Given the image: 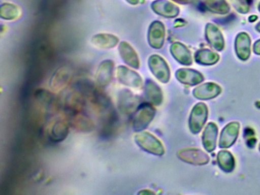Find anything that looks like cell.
I'll return each mask as SVG.
<instances>
[{
	"instance_id": "obj_6",
	"label": "cell",
	"mask_w": 260,
	"mask_h": 195,
	"mask_svg": "<svg viewBox=\"0 0 260 195\" xmlns=\"http://www.w3.org/2000/svg\"><path fill=\"white\" fill-rule=\"evenodd\" d=\"M74 70L68 66L59 67L50 79L49 85L53 91H60L71 82Z\"/></svg>"
},
{
	"instance_id": "obj_20",
	"label": "cell",
	"mask_w": 260,
	"mask_h": 195,
	"mask_svg": "<svg viewBox=\"0 0 260 195\" xmlns=\"http://www.w3.org/2000/svg\"><path fill=\"white\" fill-rule=\"evenodd\" d=\"M218 128L214 122H210L205 128L202 134V144L208 152H212L217 146Z\"/></svg>"
},
{
	"instance_id": "obj_18",
	"label": "cell",
	"mask_w": 260,
	"mask_h": 195,
	"mask_svg": "<svg viewBox=\"0 0 260 195\" xmlns=\"http://www.w3.org/2000/svg\"><path fill=\"white\" fill-rule=\"evenodd\" d=\"M205 37L208 44L217 51H221L224 48V40L223 35L215 24L208 23L205 27Z\"/></svg>"
},
{
	"instance_id": "obj_10",
	"label": "cell",
	"mask_w": 260,
	"mask_h": 195,
	"mask_svg": "<svg viewBox=\"0 0 260 195\" xmlns=\"http://www.w3.org/2000/svg\"><path fill=\"white\" fill-rule=\"evenodd\" d=\"M70 126L80 132H91L95 129V123L92 118L86 115L83 111L68 114Z\"/></svg>"
},
{
	"instance_id": "obj_27",
	"label": "cell",
	"mask_w": 260,
	"mask_h": 195,
	"mask_svg": "<svg viewBox=\"0 0 260 195\" xmlns=\"http://www.w3.org/2000/svg\"><path fill=\"white\" fill-rule=\"evenodd\" d=\"M36 99L38 103L42 106V108L50 111L56 104L55 96L53 93L49 92L46 90H39L36 91Z\"/></svg>"
},
{
	"instance_id": "obj_14",
	"label": "cell",
	"mask_w": 260,
	"mask_h": 195,
	"mask_svg": "<svg viewBox=\"0 0 260 195\" xmlns=\"http://www.w3.org/2000/svg\"><path fill=\"white\" fill-rule=\"evenodd\" d=\"M150 6L154 13L167 18H176L180 12L177 6L168 0H155Z\"/></svg>"
},
{
	"instance_id": "obj_5",
	"label": "cell",
	"mask_w": 260,
	"mask_h": 195,
	"mask_svg": "<svg viewBox=\"0 0 260 195\" xmlns=\"http://www.w3.org/2000/svg\"><path fill=\"white\" fill-rule=\"evenodd\" d=\"M116 76L118 82L121 85L135 88V89H138L142 87L143 79L141 75L125 66L118 67Z\"/></svg>"
},
{
	"instance_id": "obj_31",
	"label": "cell",
	"mask_w": 260,
	"mask_h": 195,
	"mask_svg": "<svg viewBox=\"0 0 260 195\" xmlns=\"http://www.w3.org/2000/svg\"><path fill=\"white\" fill-rule=\"evenodd\" d=\"M138 194L153 195L155 194V193L153 191V190H149V189H147V190L144 189V190H141V191L138 192Z\"/></svg>"
},
{
	"instance_id": "obj_32",
	"label": "cell",
	"mask_w": 260,
	"mask_h": 195,
	"mask_svg": "<svg viewBox=\"0 0 260 195\" xmlns=\"http://www.w3.org/2000/svg\"><path fill=\"white\" fill-rule=\"evenodd\" d=\"M127 3L132 5V6H136V5L139 4L141 0H125Z\"/></svg>"
},
{
	"instance_id": "obj_8",
	"label": "cell",
	"mask_w": 260,
	"mask_h": 195,
	"mask_svg": "<svg viewBox=\"0 0 260 195\" xmlns=\"http://www.w3.org/2000/svg\"><path fill=\"white\" fill-rule=\"evenodd\" d=\"M166 28L164 23L154 21L150 24L147 33V41L152 48L159 50L162 48L165 41Z\"/></svg>"
},
{
	"instance_id": "obj_7",
	"label": "cell",
	"mask_w": 260,
	"mask_h": 195,
	"mask_svg": "<svg viewBox=\"0 0 260 195\" xmlns=\"http://www.w3.org/2000/svg\"><path fill=\"white\" fill-rule=\"evenodd\" d=\"M177 156L182 161L194 166H204L210 161L208 154L201 149L194 148L180 149L177 152Z\"/></svg>"
},
{
	"instance_id": "obj_24",
	"label": "cell",
	"mask_w": 260,
	"mask_h": 195,
	"mask_svg": "<svg viewBox=\"0 0 260 195\" xmlns=\"http://www.w3.org/2000/svg\"><path fill=\"white\" fill-rule=\"evenodd\" d=\"M194 59L197 63L203 66L214 65L218 62L220 56L217 53L208 49H201L194 55Z\"/></svg>"
},
{
	"instance_id": "obj_3",
	"label": "cell",
	"mask_w": 260,
	"mask_h": 195,
	"mask_svg": "<svg viewBox=\"0 0 260 195\" xmlns=\"http://www.w3.org/2000/svg\"><path fill=\"white\" fill-rule=\"evenodd\" d=\"M208 116V107L205 103L200 102L193 107L188 120L190 131L193 134H198L201 132L206 123Z\"/></svg>"
},
{
	"instance_id": "obj_16",
	"label": "cell",
	"mask_w": 260,
	"mask_h": 195,
	"mask_svg": "<svg viewBox=\"0 0 260 195\" xmlns=\"http://www.w3.org/2000/svg\"><path fill=\"white\" fill-rule=\"evenodd\" d=\"M221 91V88L217 84L206 82L193 90V96L199 100H209L218 96Z\"/></svg>"
},
{
	"instance_id": "obj_1",
	"label": "cell",
	"mask_w": 260,
	"mask_h": 195,
	"mask_svg": "<svg viewBox=\"0 0 260 195\" xmlns=\"http://www.w3.org/2000/svg\"><path fill=\"white\" fill-rule=\"evenodd\" d=\"M156 109L150 103H142L138 107L132 117V127L135 132L144 131L153 121Z\"/></svg>"
},
{
	"instance_id": "obj_11",
	"label": "cell",
	"mask_w": 260,
	"mask_h": 195,
	"mask_svg": "<svg viewBox=\"0 0 260 195\" xmlns=\"http://www.w3.org/2000/svg\"><path fill=\"white\" fill-rule=\"evenodd\" d=\"M140 105L139 99L130 90L124 89L119 93L118 106L122 114L129 115L135 112Z\"/></svg>"
},
{
	"instance_id": "obj_22",
	"label": "cell",
	"mask_w": 260,
	"mask_h": 195,
	"mask_svg": "<svg viewBox=\"0 0 260 195\" xmlns=\"http://www.w3.org/2000/svg\"><path fill=\"white\" fill-rule=\"evenodd\" d=\"M144 93L149 103L151 104L153 106H159L162 103L164 94H162V89L151 79H148L146 82Z\"/></svg>"
},
{
	"instance_id": "obj_19",
	"label": "cell",
	"mask_w": 260,
	"mask_h": 195,
	"mask_svg": "<svg viewBox=\"0 0 260 195\" xmlns=\"http://www.w3.org/2000/svg\"><path fill=\"white\" fill-rule=\"evenodd\" d=\"M235 51L240 60H247L250 56L251 40L246 32L237 35L235 39Z\"/></svg>"
},
{
	"instance_id": "obj_30",
	"label": "cell",
	"mask_w": 260,
	"mask_h": 195,
	"mask_svg": "<svg viewBox=\"0 0 260 195\" xmlns=\"http://www.w3.org/2000/svg\"><path fill=\"white\" fill-rule=\"evenodd\" d=\"M253 52L256 55H260V39L255 41L253 45Z\"/></svg>"
},
{
	"instance_id": "obj_33",
	"label": "cell",
	"mask_w": 260,
	"mask_h": 195,
	"mask_svg": "<svg viewBox=\"0 0 260 195\" xmlns=\"http://www.w3.org/2000/svg\"><path fill=\"white\" fill-rule=\"evenodd\" d=\"M173 1L180 3V4H188V3H191L192 0H173Z\"/></svg>"
},
{
	"instance_id": "obj_13",
	"label": "cell",
	"mask_w": 260,
	"mask_h": 195,
	"mask_svg": "<svg viewBox=\"0 0 260 195\" xmlns=\"http://www.w3.org/2000/svg\"><path fill=\"white\" fill-rule=\"evenodd\" d=\"M240 127V123L237 121H233L226 124L220 134L219 147L226 149L232 146L238 137Z\"/></svg>"
},
{
	"instance_id": "obj_35",
	"label": "cell",
	"mask_w": 260,
	"mask_h": 195,
	"mask_svg": "<svg viewBox=\"0 0 260 195\" xmlns=\"http://www.w3.org/2000/svg\"><path fill=\"white\" fill-rule=\"evenodd\" d=\"M258 11H259V12H260V3H259V4H258Z\"/></svg>"
},
{
	"instance_id": "obj_36",
	"label": "cell",
	"mask_w": 260,
	"mask_h": 195,
	"mask_svg": "<svg viewBox=\"0 0 260 195\" xmlns=\"http://www.w3.org/2000/svg\"><path fill=\"white\" fill-rule=\"evenodd\" d=\"M258 150L260 151V143H259V146H258Z\"/></svg>"
},
{
	"instance_id": "obj_21",
	"label": "cell",
	"mask_w": 260,
	"mask_h": 195,
	"mask_svg": "<svg viewBox=\"0 0 260 195\" xmlns=\"http://www.w3.org/2000/svg\"><path fill=\"white\" fill-rule=\"evenodd\" d=\"M91 43L96 48L109 50L119 44V38L112 34L100 33L92 37Z\"/></svg>"
},
{
	"instance_id": "obj_34",
	"label": "cell",
	"mask_w": 260,
	"mask_h": 195,
	"mask_svg": "<svg viewBox=\"0 0 260 195\" xmlns=\"http://www.w3.org/2000/svg\"><path fill=\"white\" fill-rule=\"evenodd\" d=\"M255 29H256L258 32H260V22L256 24V26H255Z\"/></svg>"
},
{
	"instance_id": "obj_2",
	"label": "cell",
	"mask_w": 260,
	"mask_h": 195,
	"mask_svg": "<svg viewBox=\"0 0 260 195\" xmlns=\"http://www.w3.org/2000/svg\"><path fill=\"white\" fill-rule=\"evenodd\" d=\"M135 140L141 149L148 153L161 156L165 153V149L162 142L151 133L143 131L138 132Z\"/></svg>"
},
{
	"instance_id": "obj_23",
	"label": "cell",
	"mask_w": 260,
	"mask_h": 195,
	"mask_svg": "<svg viewBox=\"0 0 260 195\" xmlns=\"http://www.w3.org/2000/svg\"><path fill=\"white\" fill-rule=\"evenodd\" d=\"M170 53L174 59L184 66L192 64V56L188 48L180 42H175L170 46Z\"/></svg>"
},
{
	"instance_id": "obj_25",
	"label": "cell",
	"mask_w": 260,
	"mask_h": 195,
	"mask_svg": "<svg viewBox=\"0 0 260 195\" xmlns=\"http://www.w3.org/2000/svg\"><path fill=\"white\" fill-rule=\"evenodd\" d=\"M22 14L20 8L11 3H2L0 6V18L7 21L17 19Z\"/></svg>"
},
{
	"instance_id": "obj_9",
	"label": "cell",
	"mask_w": 260,
	"mask_h": 195,
	"mask_svg": "<svg viewBox=\"0 0 260 195\" xmlns=\"http://www.w3.org/2000/svg\"><path fill=\"white\" fill-rule=\"evenodd\" d=\"M70 123L63 117L55 119L49 125L48 131V138L54 143H60L68 137Z\"/></svg>"
},
{
	"instance_id": "obj_28",
	"label": "cell",
	"mask_w": 260,
	"mask_h": 195,
	"mask_svg": "<svg viewBox=\"0 0 260 195\" xmlns=\"http://www.w3.org/2000/svg\"><path fill=\"white\" fill-rule=\"evenodd\" d=\"M202 3L213 13L224 15L230 12V6L225 0H202Z\"/></svg>"
},
{
	"instance_id": "obj_17",
	"label": "cell",
	"mask_w": 260,
	"mask_h": 195,
	"mask_svg": "<svg viewBox=\"0 0 260 195\" xmlns=\"http://www.w3.org/2000/svg\"><path fill=\"white\" fill-rule=\"evenodd\" d=\"M176 77L181 83L190 86L199 85L205 79L203 75L200 72L188 68L178 70L176 72Z\"/></svg>"
},
{
	"instance_id": "obj_26",
	"label": "cell",
	"mask_w": 260,
	"mask_h": 195,
	"mask_svg": "<svg viewBox=\"0 0 260 195\" xmlns=\"http://www.w3.org/2000/svg\"><path fill=\"white\" fill-rule=\"evenodd\" d=\"M217 164L223 172H232L235 168V159L234 155L226 150H221L217 153Z\"/></svg>"
},
{
	"instance_id": "obj_12",
	"label": "cell",
	"mask_w": 260,
	"mask_h": 195,
	"mask_svg": "<svg viewBox=\"0 0 260 195\" xmlns=\"http://www.w3.org/2000/svg\"><path fill=\"white\" fill-rule=\"evenodd\" d=\"M115 64L111 59L102 61L95 73V84L100 88L107 86L113 77Z\"/></svg>"
},
{
	"instance_id": "obj_29",
	"label": "cell",
	"mask_w": 260,
	"mask_h": 195,
	"mask_svg": "<svg viewBox=\"0 0 260 195\" xmlns=\"http://www.w3.org/2000/svg\"><path fill=\"white\" fill-rule=\"evenodd\" d=\"M229 1L239 13H247L250 9L249 0H229Z\"/></svg>"
},
{
	"instance_id": "obj_15",
	"label": "cell",
	"mask_w": 260,
	"mask_h": 195,
	"mask_svg": "<svg viewBox=\"0 0 260 195\" xmlns=\"http://www.w3.org/2000/svg\"><path fill=\"white\" fill-rule=\"evenodd\" d=\"M120 56L124 62L132 68L138 70L141 66L139 56L132 45L127 41H121L118 45Z\"/></svg>"
},
{
	"instance_id": "obj_4",
	"label": "cell",
	"mask_w": 260,
	"mask_h": 195,
	"mask_svg": "<svg viewBox=\"0 0 260 195\" xmlns=\"http://www.w3.org/2000/svg\"><path fill=\"white\" fill-rule=\"evenodd\" d=\"M148 67L152 74L156 79L167 83L170 79V70L167 61L158 54H153L149 57Z\"/></svg>"
}]
</instances>
